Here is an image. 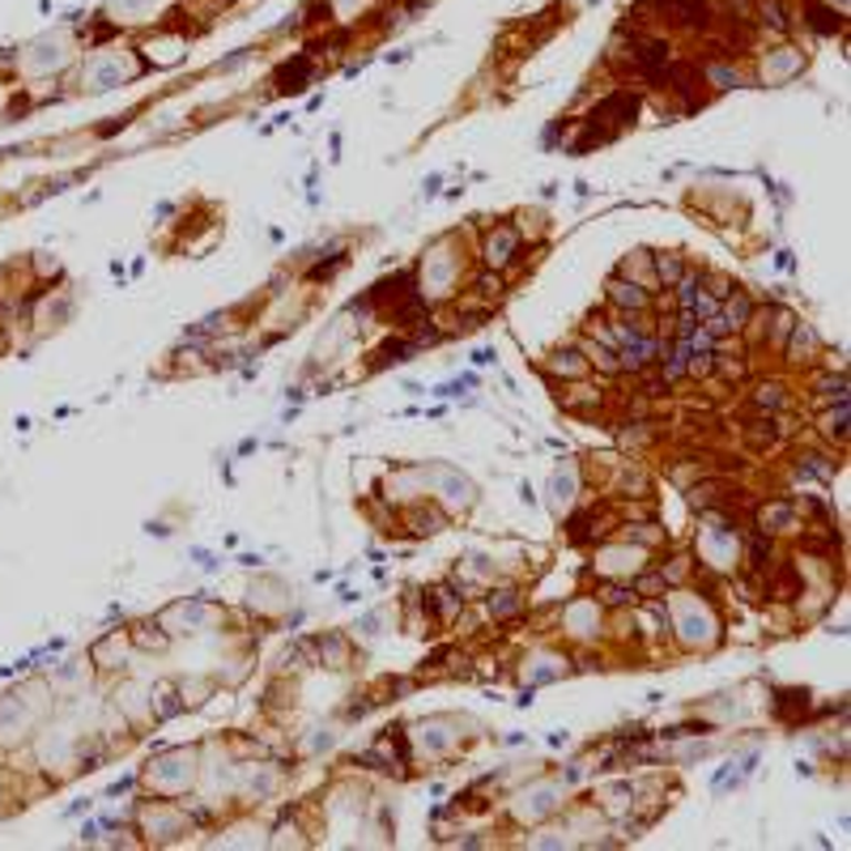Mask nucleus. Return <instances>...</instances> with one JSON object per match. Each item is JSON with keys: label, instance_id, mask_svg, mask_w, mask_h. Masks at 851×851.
<instances>
[{"label": "nucleus", "instance_id": "1", "mask_svg": "<svg viewBox=\"0 0 851 851\" xmlns=\"http://www.w3.org/2000/svg\"><path fill=\"white\" fill-rule=\"evenodd\" d=\"M634 115H639V98H634L631 90H613V94H609V98H601V103H596V111H592V120H596L601 128H609L613 137H618V133L631 124Z\"/></svg>", "mask_w": 851, "mask_h": 851}, {"label": "nucleus", "instance_id": "2", "mask_svg": "<svg viewBox=\"0 0 851 851\" xmlns=\"http://www.w3.org/2000/svg\"><path fill=\"white\" fill-rule=\"evenodd\" d=\"M609 302H613L622 315H643V311L652 307V294H647V290H643L634 277L626 281V277L618 273L613 281H609Z\"/></svg>", "mask_w": 851, "mask_h": 851}, {"label": "nucleus", "instance_id": "3", "mask_svg": "<svg viewBox=\"0 0 851 851\" xmlns=\"http://www.w3.org/2000/svg\"><path fill=\"white\" fill-rule=\"evenodd\" d=\"M843 18H848V13H839V9L826 4V0H805V4H800V22L813 30V34H826V39L843 30Z\"/></svg>", "mask_w": 851, "mask_h": 851}, {"label": "nucleus", "instance_id": "4", "mask_svg": "<svg viewBox=\"0 0 851 851\" xmlns=\"http://www.w3.org/2000/svg\"><path fill=\"white\" fill-rule=\"evenodd\" d=\"M516 256H520V235L511 226H498L495 235L486 239V264L490 269H507Z\"/></svg>", "mask_w": 851, "mask_h": 851}, {"label": "nucleus", "instance_id": "5", "mask_svg": "<svg viewBox=\"0 0 851 851\" xmlns=\"http://www.w3.org/2000/svg\"><path fill=\"white\" fill-rule=\"evenodd\" d=\"M754 311H758V302L749 299L745 290H733V294L724 299V311H719V315H724V320L733 324V332H741V329H749V320H754Z\"/></svg>", "mask_w": 851, "mask_h": 851}, {"label": "nucleus", "instance_id": "6", "mask_svg": "<svg viewBox=\"0 0 851 851\" xmlns=\"http://www.w3.org/2000/svg\"><path fill=\"white\" fill-rule=\"evenodd\" d=\"M579 354H583L588 366H596V371H604V375H622L618 350H613V345H604V341H583V345H579Z\"/></svg>", "mask_w": 851, "mask_h": 851}, {"label": "nucleus", "instance_id": "7", "mask_svg": "<svg viewBox=\"0 0 851 851\" xmlns=\"http://www.w3.org/2000/svg\"><path fill=\"white\" fill-rule=\"evenodd\" d=\"M417 354V345H413V336H396V341H384L375 354H371V371H384V366H396V362H409Z\"/></svg>", "mask_w": 851, "mask_h": 851}, {"label": "nucleus", "instance_id": "8", "mask_svg": "<svg viewBox=\"0 0 851 851\" xmlns=\"http://www.w3.org/2000/svg\"><path fill=\"white\" fill-rule=\"evenodd\" d=\"M818 426H822V435L826 439H848V401H834L830 409L818 417Z\"/></svg>", "mask_w": 851, "mask_h": 851}, {"label": "nucleus", "instance_id": "9", "mask_svg": "<svg viewBox=\"0 0 851 851\" xmlns=\"http://www.w3.org/2000/svg\"><path fill=\"white\" fill-rule=\"evenodd\" d=\"M754 405H758V413H779V409H788L792 401H788V387L783 384H758Z\"/></svg>", "mask_w": 851, "mask_h": 851}, {"label": "nucleus", "instance_id": "10", "mask_svg": "<svg viewBox=\"0 0 851 851\" xmlns=\"http://www.w3.org/2000/svg\"><path fill=\"white\" fill-rule=\"evenodd\" d=\"M652 264H656V277L664 281V286H677V281L686 277V269H689V264L682 260V256H677V251H664V256H656Z\"/></svg>", "mask_w": 851, "mask_h": 851}, {"label": "nucleus", "instance_id": "11", "mask_svg": "<svg viewBox=\"0 0 851 851\" xmlns=\"http://www.w3.org/2000/svg\"><path fill=\"white\" fill-rule=\"evenodd\" d=\"M758 516H762V523H767L762 532H788V528H792V502H770V507H762Z\"/></svg>", "mask_w": 851, "mask_h": 851}, {"label": "nucleus", "instance_id": "12", "mask_svg": "<svg viewBox=\"0 0 851 851\" xmlns=\"http://www.w3.org/2000/svg\"><path fill=\"white\" fill-rule=\"evenodd\" d=\"M553 371L567 375V380H583V375H588V362H583V354H575V350H562V354H553Z\"/></svg>", "mask_w": 851, "mask_h": 851}, {"label": "nucleus", "instance_id": "13", "mask_svg": "<svg viewBox=\"0 0 851 851\" xmlns=\"http://www.w3.org/2000/svg\"><path fill=\"white\" fill-rule=\"evenodd\" d=\"M745 558H749V567L762 575L770 567V532H758V537H749V550H745Z\"/></svg>", "mask_w": 851, "mask_h": 851}, {"label": "nucleus", "instance_id": "14", "mask_svg": "<svg viewBox=\"0 0 851 851\" xmlns=\"http://www.w3.org/2000/svg\"><path fill=\"white\" fill-rule=\"evenodd\" d=\"M473 290L481 294V299H490V302H498L502 299V290H507V281H502V273H477V281H473Z\"/></svg>", "mask_w": 851, "mask_h": 851}, {"label": "nucleus", "instance_id": "15", "mask_svg": "<svg viewBox=\"0 0 851 851\" xmlns=\"http://www.w3.org/2000/svg\"><path fill=\"white\" fill-rule=\"evenodd\" d=\"M307 73H311V60H307V55H299V60H294V69L286 64L277 82H281V90H302V82H307Z\"/></svg>", "mask_w": 851, "mask_h": 851}, {"label": "nucleus", "instance_id": "16", "mask_svg": "<svg viewBox=\"0 0 851 851\" xmlns=\"http://www.w3.org/2000/svg\"><path fill=\"white\" fill-rule=\"evenodd\" d=\"M520 609H523L520 592H511V588L490 596V613H495V618H511V613H520Z\"/></svg>", "mask_w": 851, "mask_h": 851}, {"label": "nucleus", "instance_id": "17", "mask_svg": "<svg viewBox=\"0 0 851 851\" xmlns=\"http://www.w3.org/2000/svg\"><path fill=\"white\" fill-rule=\"evenodd\" d=\"M631 588H634V596H656V592H664L668 583H664V575H660V571H647V575L634 579Z\"/></svg>", "mask_w": 851, "mask_h": 851}, {"label": "nucleus", "instance_id": "18", "mask_svg": "<svg viewBox=\"0 0 851 851\" xmlns=\"http://www.w3.org/2000/svg\"><path fill=\"white\" fill-rule=\"evenodd\" d=\"M609 609H622V604H634V588L631 583H613V588H604V596H601Z\"/></svg>", "mask_w": 851, "mask_h": 851}]
</instances>
